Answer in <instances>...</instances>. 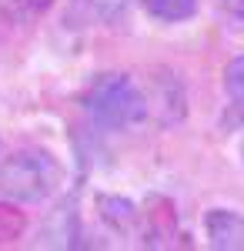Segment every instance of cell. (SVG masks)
Instances as JSON below:
<instances>
[{
  "label": "cell",
  "instance_id": "cell-5",
  "mask_svg": "<svg viewBox=\"0 0 244 251\" xmlns=\"http://www.w3.org/2000/svg\"><path fill=\"white\" fill-rule=\"evenodd\" d=\"M97 208H100V218H104V225L117 234H131L134 225L141 221V211H137V204H131L127 198H117V194H100L97 198Z\"/></svg>",
  "mask_w": 244,
  "mask_h": 251
},
{
  "label": "cell",
  "instance_id": "cell-8",
  "mask_svg": "<svg viewBox=\"0 0 244 251\" xmlns=\"http://www.w3.org/2000/svg\"><path fill=\"white\" fill-rule=\"evenodd\" d=\"M77 7H87V14H94L100 20H111L121 14L124 0H77Z\"/></svg>",
  "mask_w": 244,
  "mask_h": 251
},
{
  "label": "cell",
  "instance_id": "cell-6",
  "mask_svg": "<svg viewBox=\"0 0 244 251\" xmlns=\"http://www.w3.org/2000/svg\"><path fill=\"white\" fill-rule=\"evenodd\" d=\"M141 7L161 24H181V20L194 17L197 0H141Z\"/></svg>",
  "mask_w": 244,
  "mask_h": 251
},
{
  "label": "cell",
  "instance_id": "cell-3",
  "mask_svg": "<svg viewBox=\"0 0 244 251\" xmlns=\"http://www.w3.org/2000/svg\"><path fill=\"white\" fill-rule=\"evenodd\" d=\"M204 234L211 248L244 251V214L231 211V208H211L204 214Z\"/></svg>",
  "mask_w": 244,
  "mask_h": 251
},
{
  "label": "cell",
  "instance_id": "cell-12",
  "mask_svg": "<svg viewBox=\"0 0 244 251\" xmlns=\"http://www.w3.org/2000/svg\"><path fill=\"white\" fill-rule=\"evenodd\" d=\"M241 157H244V144H241Z\"/></svg>",
  "mask_w": 244,
  "mask_h": 251
},
{
  "label": "cell",
  "instance_id": "cell-4",
  "mask_svg": "<svg viewBox=\"0 0 244 251\" xmlns=\"http://www.w3.org/2000/svg\"><path fill=\"white\" fill-rule=\"evenodd\" d=\"M224 94H227V107L221 114V124L227 131L244 124V54L227 60L224 67Z\"/></svg>",
  "mask_w": 244,
  "mask_h": 251
},
{
  "label": "cell",
  "instance_id": "cell-9",
  "mask_svg": "<svg viewBox=\"0 0 244 251\" xmlns=\"http://www.w3.org/2000/svg\"><path fill=\"white\" fill-rule=\"evenodd\" d=\"M218 7L224 10V17L238 27V30H244V0H218Z\"/></svg>",
  "mask_w": 244,
  "mask_h": 251
},
{
  "label": "cell",
  "instance_id": "cell-10",
  "mask_svg": "<svg viewBox=\"0 0 244 251\" xmlns=\"http://www.w3.org/2000/svg\"><path fill=\"white\" fill-rule=\"evenodd\" d=\"M14 3V10H17L20 17H37V14H44L54 0H10Z\"/></svg>",
  "mask_w": 244,
  "mask_h": 251
},
{
  "label": "cell",
  "instance_id": "cell-7",
  "mask_svg": "<svg viewBox=\"0 0 244 251\" xmlns=\"http://www.w3.org/2000/svg\"><path fill=\"white\" fill-rule=\"evenodd\" d=\"M24 231H27V218H24L17 208H10V204L0 201V245L17 241Z\"/></svg>",
  "mask_w": 244,
  "mask_h": 251
},
{
  "label": "cell",
  "instance_id": "cell-2",
  "mask_svg": "<svg viewBox=\"0 0 244 251\" xmlns=\"http://www.w3.org/2000/svg\"><path fill=\"white\" fill-rule=\"evenodd\" d=\"M64 184V168L44 148H17L0 161V194L20 204H40Z\"/></svg>",
  "mask_w": 244,
  "mask_h": 251
},
{
  "label": "cell",
  "instance_id": "cell-1",
  "mask_svg": "<svg viewBox=\"0 0 244 251\" xmlns=\"http://www.w3.org/2000/svg\"><path fill=\"white\" fill-rule=\"evenodd\" d=\"M84 111L100 131H127L147 117L150 104L127 74H97L80 97Z\"/></svg>",
  "mask_w": 244,
  "mask_h": 251
},
{
  "label": "cell",
  "instance_id": "cell-11",
  "mask_svg": "<svg viewBox=\"0 0 244 251\" xmlns=\"http://www.w3.org/2000/svg\"><path fill=\"white\" fill-rule=\"evenodd\" d=\"M3 30H7V10L0 7V37H3Z\"/></svg>",
  "mask_w": 244,
  "mask_h": 251
}]
</instances>
